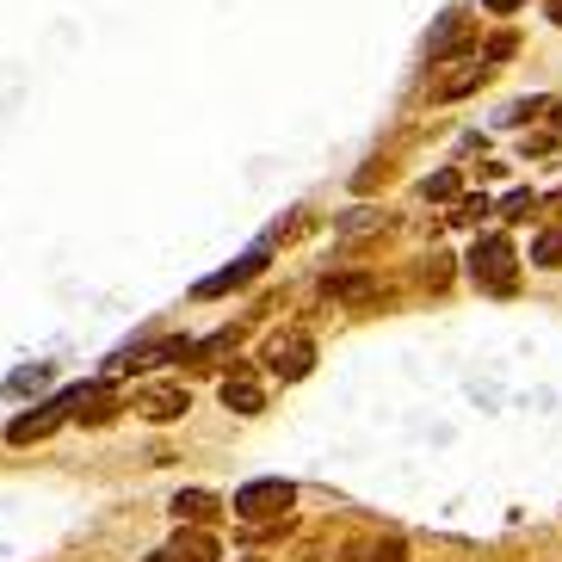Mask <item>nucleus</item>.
Segmentation results:
<instances>
[{
	"label": "nucleus",
	"instance_id": "obj_26",
	"mask_svg": "<svg viewBox=\"0 0 562 562\" xmlns=\"http://www.w3.org/2000/svg\"><path fill=\"white\" fill-rule=\"evenodd\" d=\"M544 112H550V117H557V124H562V100H557V105H544Z\"/></svg>",
	"mask_w": 562,
	"mask_h": 562
},
{
	"label": "nucleus",
	"instance_id": "obj_14",
	"mask_svg": "<svg viewBox=\"0 0 562 562\" xmlns=\"http://www.w3.org/2000/svg\"><path fill=\"white\" fill-rule=\"evenodd\" d=\"M7 390H13V396H32V390H50V364H32V371H13V378H7Z\"/></svg>",
	"mask_w": 562,
	"mask_h": 562
},
{
	"label": "nucleus",
	"instance_id": "obj_9",
	"mask_svg": "<svg viewBox=\"0 0 562 562\" xmlns=\"http://www.w3.org/2000/svg\"><path fill=\"white\" fill-rule=\"evenodd\" d=\"M167 550H173L180 562H216V557H223L211 531H204V526H186V519L173 526V544H167Z\"/></svg>",
	"mask_w": 562,
	"mask_h": 562
},
{
	"label": "nucleus",
	"instance_id": "obj_2",
	"mask_svg": "<svg viewBox=\"0 0 562 562\" xmlns=\"http://www.w3.org/2000/svg\"><path fill=\"white\" fill-rule=\"evenodd\" d=\"M260 359H266V371H272L279 383H297V378H310V364H315V340L303 328H284V334L266 340Z\"/></svg>",
	"mask_w": 562,
	"mask_h": 562
},
{
	"label": "nucleus",
	"instance_id": "obj_8",
	"mask_svg": "<svg viewBox=\"0 0 562 562\" xmlns=\"http://www.w3.org/2000/svg\"><path fill=\"white\" fill-rule=\"evenodd\" d=\"M63 420H68V414L50 402V408H37V414H19L13 427H7V439H13V446H37V439H50Z\"/></svg>",
	"mask_w": 562,
	"mask_h": 562
},
{
	"label": "nucleus",
	"instance_id": "obj_7",
	"mask_svg": "<svg viewBox=\"0 0 562 562\" xmlns=\"http://www.w3.org/2000/svg\"><path fill=\"white\" fill-rule=\"evenodd\" d=\"M223 408L229 414H260L266 408V390H260V378H254L248 364H235L229 378H223Z\"/></svg>",
	"mask_w": 562,
	"mask_h": 562
},
{
	"label": "nucleus",
	"instance_id": "obj_25",
	"mask_svg": "<svg viewBox=\"0 0 562 562\" xmlns=\"http://www.w3.org/2000/svg\"><path fill=\"white\" fill-rule=\"evenodd\" d=\"M550 19H557V25H562V0H550Z\"/></svg>",
	"mask_w": 562,
	"mask_h": 562
},
{
	"label": "nucleus",
	"instance_id": "obj_3",
	"mask_svg": "<svg viewBox=\"0 0 562 562\" xmlns=\"http://www.w3.org/2000/svg\"><path fill=\"white\" fill-rule=\"evenodd\" d=\"M470 279L507 297V291H513V241H507V235H482L476 248H470Z\"/></svg>",
	"mask_w": 562,
	"mask_h": 562
},
{
	"label": "nucleus",
	"instance_id": "obj_23",
	"mask_svg": "<svg viewBox=\"0 0 562 562\" xmlns=\"http://www.w3.org/2000/svg\"><path fill=\"white\" fill-rule=\"evenodd\" d=\"M371 562H402V544H378V550H371Z\"/></svg>",
	"mask_w": 562,
	"mask_h": 562
},
{
	"label": "nucleus",
	"instance_id": "obj_19",
	"mask_svg": "<svg viewBox=\"0 0 562 562\" xmlns=\"http://www.w3.org/2000/svg\"><path fill=\"white\" fill-rule=\"evenodd\" d=\"M427 199H458V173H451V167L427 180Z\"/></svg>",
	"mask_w": 562,
	"mask_h": 562
},
{
	"label": "nucleus",
	"instance_id": "obj_4",
	"mask_svg": "<svg viewBox=\"0 0 562 562\" xmlns=\"http://www.w3.org/2000/svg\"><path fill=\"white\" fill-rule=\"evenodd\" d=\"M56 408L75 414V420H87V427H100V420H112L117 396H112V383H75V390L56 396Z\"/></svg>",
	"mask_w": 562,
	"mask_h": 562
},
{
	"label": "nucleus",
	"instance_id": "obj_1",
	"mask_svg": "<svg viewBox=\"0 0 562 562\" xmlns=\"http://www.w3.org/2000/svg\"><path fill=\"white\" fill-rule=\"evenodd\" d=\"M291 501H297V482H284V476H260L248 482L241 495L229 501L235 519H248V526H266V519H284L291 513Z\"/></svg>",
	"mask_w": 562,
	"mask_h": 562
},
{
	"label": "nucleus",
	"instance_id": "obj_15",
	"mask_svg": "<svg viewBox=\"0 0 562 562\" xmlns=\"http://www.w3.org/2000/svg\"><path fill=\"white\" fill-rule=\"evenodd\" d=\"M531 260L544 266V272H557V266H562V229H544V235H538V248H531Z\"/></svg>",
	"mask_w": 562,
	"mask_h": 562
},
{
	"label": "nucleus",
	"instance_id": "obj_10",
	"mask_svg": "<svg viewBox=\"0 0 562 562\" xmlns=\"http://www.w3.org/2000/svg\"><path fill=\"white\" fill-rule=\"evenodd\" d=\"M260 266H266V248H254L241 266H229V272H216V279H204V284H199V297H223V291H241V284H248L254 272H260Z\"/></svg>",
	"mask_w": 562,
	"mask_h": 562
},
{
	"label": "nucleus",
	"instance_id": "obj_18",
	"mask_svg": "<svg viewBox=\"0 0 562 562\" xmlns=\"http://www.w3.org/2000/svg\"><path fill=\"white\" fill-rule=\"evenodd\" d=\"M513 50H519V37H513V32H495V37H488V44H482V63L495 68V63H507Z\"/></svg>",
	"mask_w": 562,
	"mask_h": 562
},
{
	"label": "nucleus",
	"instance_id": "obj_16",
	"mask_svg": "<svg viewBox=\"0 0 562 562\" xmlns=\"http://www.w3.org/2000/svg\"><path fill=\"white\" fill-rule=\"evenodd\" d=\"M531 211H538V192H507V199H501V216H507V223H526Z\"/></svg>",
	"mask_w": 562,
	"mask_h": 562
},
{
	"label": "nucleus",
	"instance_id": "obj_24",
	"mask_svg": "<svg viewBox=\"0 0 562 562\" xmlns=\"http://www.w3.org/2000/svg\"><path fill=\"white\" fill-rule=\"evenodd\" d=\"M482 7H488V13H513V7H519V0H482Z\"/></svg>",
	"mask_w": 562,
	"mask_h": 562
},
{
	"label": "nucleus",
	"instance_id": "obj_13",
	"mask_svg": "<svg viewBox=\"0 0 562 562\" xmlns=\"http://www.w3.org/2000/svg\"><path fill=\"white\" fill-rule=\"evenodd\" d=\"M482 81H488V63H470V68H458V75H446V81L432 87V100H463V93H476Z\"/></svg>",
	"mask_w": 562,
	"mask_h": 562
},
{
	"label": "nucleus",
	"instance_id": "obj_12",
	"mask_svg": "<svg viewBox=\"0 0 562 562\" xmlns=\"http://www.w3.org/2000/svg\"><path fill=\"white\" fill-rule=\"evenodd\" d=\"M216 513H223V501L204 495V488H180L173 495V519H186V526H211Z\"/></svg>",
	"mask_w": 562,
	"mask_h": 562
},
{
	"label": "nucleus",
	"instance_id": "obj_27",
	"mask_svg": "<svg viewBox=\"0 0 562 562\" xmlns=\"http://www.w3.org/2000/svg\"><path fill=\"white\" fill-rule=\"evenodd\" d=\"M149 562H180V557H173V550H161V557H149Z\"/></svg>",
	"mask_w": 562,
	"mask_h": 562
},
{
	"label": "nucleus",
	"instance_id": "obj_22",
	"mask_svg": "<svg viewBox=\"0 0 562 562\" xmlns=\"http://www.w3.org/2000/svg\"><path fill=\"white\" fill-rule=\"evenodd\" d=\"M371 223H383V216H378V211H352L347 223H340V229H347V235H359V229H371Z\"/></svg>",
	"mask_w": 562,
	"mask_h": 562
},
{
	"label": "nucleus",
	"instance_id": "obj_6",
	"mask_svg": "<svg viewBox=\"0 0 562 562\" xmlns=\"http://www.w3.org/2000/svg\"><path fill=\"white\" fill-rule=\"evenodd\" d=\"M186 408H192V396H186L180 383H149V390H136V414H143V420H155V427L180 420Z\"/></svg>",
	"mask_w": 562,
	"mask_h": 562
},
{
	"label": "nucleus",
	"instance_id": "obj_5",
	"mask_svg": "<svg viewBox=\"0 0 562 562\" xmlns=\"http://www.w3.org/2000/svg\"><path fill=\"white\" fill-rule=\"evenodd\" d=\"M463 50H476V25H470L463 13H446L439 25H432V37H427V68L451 63V56H463Z\"/></svg>",
	"mask_w": 562,
	"mask_h": 562
},
{
	"label": "nucleus",
	"instance_id": "obj_20",
	"mask_svg": "<svg viewBox=\"0 0 562 562\" xmlns=\"http://www.w3.org/2000/svg\"><path fill=\"white\" fill-rule=\"evenodd\" d=\"M420 279H427L432 291H439V284L451 279V266H446V254H427V266H420Z\"/></svg>",
	"mask_w": 562,
	"mask_h": 562
},
{
	"label": "nucleus",
	"instance_id": "obj_21",
	"mask_svg": "<svg viewBox=\"0 0 562 562\" xmlns=\"http://www.w3.org/2000/svg\"><path fill=\"white\" fill-rule=\"evenodd\" d=\"M544 112V100H519V105H507V124H526V117H538Z\"/></svg>",
	"mask_w": 562,
	"mask_h": 562
},
{
	"label": "nucleus",
	"instance_id": "obj_17",
	"mask_svg": "<svg viewBox=\"0 0 562 562\" xmlns=\"http://www.w3.org/2000/svg\"><path fill=\"white\" fill-rule=\"evenodd\" d=\"M488 211H495V204H488V199L476 192V199H458V211H451V223H458V229H470V223H482Z\"/></svg>",
	"mask_w": 562,
	"mask_h": 562
},
{
	"label": "nucleus",
	"instance_id": "obj_11",
	"mask_svg": "<svg viewBox=\"0 0 562 562\" xmlns=\"http://www.w3.org/2000/svg\"><path fill=\"white\" fill-rule=\"evenodd\" d=\"M322 297H328V303H371V297H378V279H371V272H347V279H322Z\"/></svg>",
	"mask_w": 562,
	"mask_h": 562
}]
</instances>
